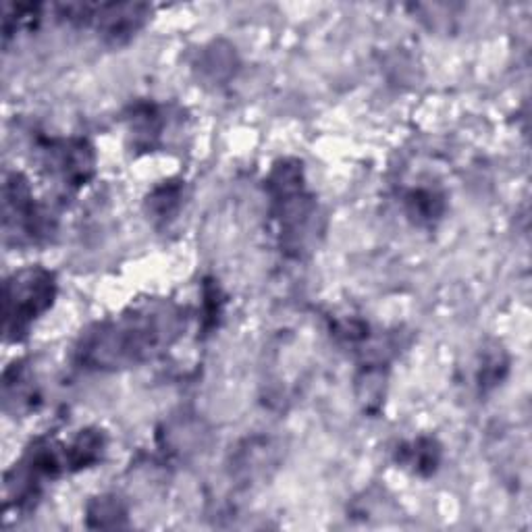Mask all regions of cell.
<instances>
[{"label":"cell","instance_id":"obj_7","mask_svg":"<svg viewBox=\"0 0 532 532\" xmlns=\"http://www.w3.org/2000/svg\"><path fill=\"white\" fill-rule=\"evenodd\" d=\"M104 435L100 431L88 429L79 433L71 445L65 447V458H67V468L71 472L77 470H84L94 466L96 462H100L102 454H104Z\"/></svg>","mask_w":532,"mask_h":532},{"label":"cell","instance_id":"obj_11","mask_svg":"<svg viewBox=\"0 0 532 532\" xmlns=\"http://www.w3.org/2000/svg\"><path fill=\"white\" fill-rule=\"evenodd\" d=\"M408 210L412 217H418L420 221H433L443 212V200L431 190H414L406 198Z\"/></svg>","mask_w":532,"mask_h":532},{"label":"cell","instance_id":"obj_5","mask_svg":"<svg viewBox=\"0 0 532 532\" xmlns=\"http://www.w3.org/2000/svg\"><path fill=\"white\" fill-rule=\"evenodd\" d=\"M5 229L15 231L30 242H40L50 233V219L36 204L28 179L13 173L5 181Z\"/></svg>","mask_w":532,"mask_h":532},{"label":"cell","instance_id":"obj_12","mask_svg":"<svg viewBox=\"0 0 532 532\" xmlns=\"http://www.w3.org/2000/svg\"><path fill=\"white\" fill-rule=\"evenodd\" d=\"M231 65H233V57L229 52L221 50V48H212L204 55L202 61V71L208 73L215 82H221L223 75H231Z\"/></svg>","mask_w":532,"mask_h":532},{"label":"cell","instance_id":"obj_4","mask_svg":"<svg viewBox=\"0 0 532 532\" xmlns=\"http://www.w3.org/2000/svg\"><path fill=\"white\" fill-rule=\"evenodd\" d=\"M38 150L46 171L67 188H82L94 175L96 156L86 140H42Z\"/></svg>","mask_w":532,"mask_h":532},{"label":"cell","instance_id":"obj_10","mask_svg":"<svg viewBox=\"0 0 532 532\" xmlns=\"http://www.w3.org/2000/svg\"><path fill=\"white\" fill-rule=\"evenodd\" d=\"M90 526L96 528H117L123 524L125 510L117 497H98L88 510Z\"/></svg>","mask_w":532,"mask_h":532},{"label":"cell","instance_id":"obj_2","mask_svg":"<svg viewBox=\"0 0 532 532\" xmlns=\"http://www.w3.org/2000/svg\"><path fill=\"white\" fill-rule=\"evenodd\" d=\"M275 219L279 221L281 237L287 250H300L308 237V227L314 217V204L304 188V173L300 163H279L266 181Z\"/></svg>","mask_w":532,"mask_h":532},{"label":"cell","instance_id":"obj_6","mask_svg":"<svg viewBox=\"0 0 532 532\" xmlns=\"http://www.w3.org/2000/svg\"><path fill=\"white\" fill-rule=\"evenodd\" d=\"M163 131H165V115L161 109L154 104H138L133 109L131 115V133H133V144L152 150L163 140Z\"/></svg>","mask_w":532,"mask_h":532},{"label":"cell","instance_id":"obj_1","mask_svg":"<svg viewBox=\"0 0 532 532\" xmlns=\"http://www.w3.org/2000/svg\"><path fill=\"white\" fill-rule=\"evenodd\" d=\"M179 331V310L173 304L154 302L84 333L77 345V358L86 368L140 364L167 350Z\"/></svg>","mask_w":532,"mask_h":532},{"label":"cell","instance_id":"obj_3","mask_svg":"<svg viewBox=\"0 0 532 532\" xmlns=\"http://www.w3.org/2000/svg\"><path fill=\"white\" fill-rule=\"evenodd\" d=\"M57 298V279L42 266H30L5 283V333L17 341L38 318L50 310Z\"/></svg>","mask_w":532,"mask_h":532},{"label":"cell","instance_id":"obj_9","mask_svg":"<svg viewBox=\"0 0 532 532\" xmlns=\"http://www.w3.org/2000/svg\"><path fill=\"white\" fill-rule=\"evenodd\" d=\"M181 204V185L175 181L163 183L161 188H156L152 192V196L148 198V208L154 215V219H173V215L177 212Z\"/></svg>","mask_w":532,"mask_h":532},{"label":"cell","instance_id":"obj_8","mask_svg":"<svg viewBox=\"0 0 532 532\" xmlns=\"http://www.w3.org/2000/svg\"><path fill=\"white\" fill-rule=\"evenodd\" d=\"M399 462L412 466L418 474L429 476L437 470L441 462V447L433 439H418L416 443L402 447V451H399Z\"/></svg>","mask_w":532,"mask_h":532}]
</instances>
